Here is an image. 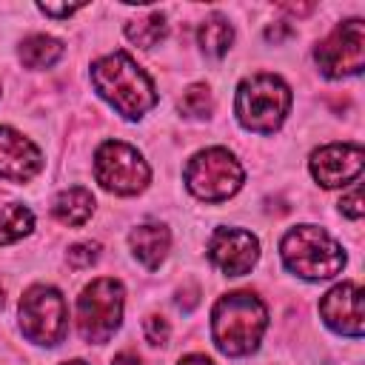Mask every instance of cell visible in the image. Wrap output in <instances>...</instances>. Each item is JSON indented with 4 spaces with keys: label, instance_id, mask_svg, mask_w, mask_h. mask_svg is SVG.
<instances>
[{
    "label": "cell",
    "instance_id": "5bb4252c",
    "mask_svg": "<svg viewBox=\"0 0 365 365\" xmlns=\"http://www.w3.org/2000/svg\"><path fill=\"white\" fill-rule=\"evenodd\" d=\"M128 245L134 251V257L145 265V268H160V262L168 257L171 248V234L165 225L160 222H143L128 234Z\"/></svg>",
    "mask_w": 365,
    "mask_h": 365
},
{
    "label": "cell",
    "instance_id": "52a82bcc",
    "mask_svg": "<svg viewBox=\"0 0 365 365\" xmlns=\"http://www.w3.org/2000/svg\"><path fill=\"white\" fill-rule=\"evenodd\" d=\"M94 177L106 191L131 197L148 185L151 168L143 160V154L137 148H131L128 143L106 140L94 154Z\"/></svg>",
    "mask_w": 365,
    "mask_h": 365
},
{
    "label": "cell",
    "instance_id": "603a6c76",
    "mask_svg": "<svg viewBox=\"0 0 365 365\" xmlns=\"http://www.w3.org/2000/svg\"><path fill=\"white\" fill-rule=\"evenodd\" d=\"M339 211H342L345 217H351V220H359V217L365 214V208H362V188H359V185H354V191L339 200Z\"/></svg>",
    "mask_w": 365,
    "mask_h": 365
},
{
    "label": "cell",
    "instance_id": "ac0fdd59",
    "mask_svg": "<svg viewBox=\"0 0 365 365\" xmlns=\"http://www.w3.org/2000/svg\"><path fill=\"white\" fill-rule=\"evenodd\" d=\"M165 34H168V23H165V17L160 11H151L145 17H137V20H128L125 23V37L134 46H140V48L157 46Z\"/></svg>",
    "mask_w": 365,
    "mask_h": 365
},
{
    "label": "cell",
    "instance_id": "3957f363",
    "mask_svg": "<svg viewBox=\"0 0 365 365\" xmlns=\"http://www.w3.org/2000/svg\"><path fill=\"white\" fill-rule=\"evenodd\" d=\"M279 254H282V262L291 274L311 279V282L331 279L345 265L342 245L319 225L291 228L279 242Z\"/></svg>",
    "mask_w": 365,
    "mask_h": 365
},
{
    "label": "cell",
    "instance_id": "30bf717a",
    "mask_svg": "<svg viewBox=\"0 0 365 365\" xmlns=\"http://www.w3.org/2000/svg\"><path fill=\"white\" fill-rule=\"evenodd\" d=\"M208 259L225 277H242L259 259V240L242 228H217L208 240Z\"/></svg>",
    "mask_w": 365,
    "mask_h": 365
},
{
    "label": "cell",
    "instance_id": "ba28073f",
    "mask_svg": "<svg viewBox=\"0 0 365 365\" xmlns=\"http://www.w3.org/2000/svg\"><path fill=\"white\" fill-rule=\"evenodd\" d=\"M20 331L34 345H57L66 334V302L51 285H31L20 297Z\"/></svg>",
    "mask_w": 365,
    "mask_h": 365
},
{
    "label": "cell",
    "instance_id": "7a4b0ae2",
    "mask_svg": "<svg viewBox=\"0 0 365 365\" xmlns=\"http://www.w3.org/2000/svg\"><path fill=\"white\" fill-rule=\"evenodd\" d=\"M268 328V308L251 291H234L217 299L211 311V336L225 356H245L259 348Z\"/></svg>",
    "mask_w": 365,
    "mask_h": 365
},
{
    "label": "cell",
    "instance_id": "8fae6325",
    "mask_svg": "<svg viewBox=\"0 0 365 365\" xmlns=\"http://www.w3.org/2000/svg\"><path fill=\"white\" fill-rule=\"evenodd\" d=\"M362 145L359 143H328L311 154V174L322 188L351 185L362 174Z\"/></svg>",
    "mask_w": 365,
    "mask_h": 365
},
{
    "label": "cell",
    "instance_id": "5b68a950",
    "mask_svg": "<svg viewBox=\"0 0 365 365\" xmlns=\"http://www.w3.org/2000/svg\"><path fill=\"white\" fill-rule=\"evenodd\" d=\"M125 291L114 277H100L77 299V331L86 342H108L123 322Z\"/></svg>",
    "mask_w": 365,
    "mask_h": 365
},
{
    "label": "cell",
    "instance_id": "4fadbf2b",
    "mask_svg": "<svg viewBox=\"0 0 365 365\" xmlns=\"http://www.w3.org/2000/svg\"><path fill=\"white\" fill-rule=\"evenodd\" d=\"M40 168H43V157L37 145L20 131L0 125V177L23 182V180H31Z\"/></svg>",
    "mask_w": 365,
    "mask_h": 365
},
{
    "label": "cell",
    "instance_id": "d4e9b609",
    "mask_svg": "<svg viewBox=\"0 0 365 365\" xmlns=\"http://www.w3.org/2000/svg\"><path fill=\"white\" fill-rule=\"evenodd\" d=\"M288 34H291V26H288V23H277V26H268V29H265V37L274 40V43H279V40L288 37Z\"/></svg>",
    "mask_w": 365,
    "mask_h": 365
},
{
    "label": "cell",
    "instance_id": "7c38bea8",
    "mask_svg": "<svg viewBox=\"0 0 365 365\" xmlns=\"http://www.w3.org/2000/svg\"><path fill=\"white\" fill-rule=\"evenodd\" d=\"M319 314L322 322L342 334V336H354L359 339L365 331V317H362V288L356 282H339L334 285L322 302H319Z\"/></svg>",
    "mask_w": 365,
    "mask_h": 365
},
{
    "label": "cell",
    "instance_id": "484cf974",
    "mask_svg": "<svg viewBox=\"0 0 365 365\" xmlns=\"http://www.w3.org/2000/svg\"><path fill=\"white\" fill-rule=\"evenodd\" d=\"M180 365H214V362L208 356H202V354H188V356L180 359Z\"/></svg>",
    "mask_w": 365,
    "mask_h": 365
},
{
    "label": "cell",
    "instance_id": "44dd1931",
    "mask_svg": "<svg viewBox=\"0 0 365 365\" xmlns=\"http://www.w3.org/2000/svg\"><path fill=\"white\" fill-rule=\"evenodd\" d=\"M100 259V242H77L68 248V265L71 268H88Z\"/></svg>",
    "mask_w": 365,
    "mask_h": 365
},
{
    "label": "cell",
    "instance_id": "d6986e66",
    "mask_svg": "<svg viewBox=\"0 0 365 365\" xmlns=\"http://www.w3.org/2000/svg\"><path fill=\"white\" fill-rule=\"evenodd\" d=\"M31 228H34V214L26 205L11 202L0 208V245L23 240L26 234H31Z\"/></svg>",
    "mask_w": 365,
    "mask_h": 365
},
{
    "label": "cell",
    "instance_id": "83f0119b",
    "mask_svg": "<svg viewBox=\"0 0 365 365\" xmlns=\"http://www.w3.org/2000/svg\"><path fill=\"white\" fill-rule=\"evenodd\" d=\"M63 365H88V362H83V359H71V362H63Z\"/></svg>",
    "mask_w": 365,
    "mask_h": 365
},
{
    "label": "cell",
    "instance_id": "8992f818",
    "mask_svg": "<svg viewBox=\"0 0 365 365\" xmlns=\"http://www.w3.org/2000/svg\"><path fill=\"white\" fill-rule=\"evenodd\" d=\"M242 165L228 148H205L197 151L185 165V185L197 200L222 202L242 188Z\"/></svg>",
    "mask_w": 365,
    "mask_h": 365
},
{
    "label": "cell",
    "instance_id": "e0dca14e",
    "mask_svg": "<svg viewBox=\"0 0 365 365\" xmlns=\"http://www.w3.org/2000/svg\"><path fill=\"white\" fill-rule=\"evenodd\" d=\"M197 40H200V48H202L208 57H222V54L231 48L234 29H231V23H228L222 14H211L208 20L200 23Z\"/></svg>",
    "mask_w": 365,
    "mask_h": 365
},
{
    "label": "cell",
    "instance_id": "cb8c5ba5",
    "mask_svg": "<svg viewBox=\"0 0 365 365\" xmlns=\"http://www.w3.org/2000/svg\"><path fill=\"white\" fill-rule=\"evenodd\" d=\"M43 14H48V17H71L80 6H51V3H40L37 6Z\"/></svg>",
    "mask_w": 365,
    "mask_h": 365
},
{
    "label": "cell",
    "instance_id": "f1b7e54d",
    "mask_svg": "<svg viewBox=\"0 0 365 365\" xmlns=\"http://www.w3.org/2000/svg\"><path fill=\"white\" fill-rule=\"evenodd\" d=\"M0 308H3V285H0Z\"/></svg>",
    "mask_w": 365,
    "mask_h": 365
},
{
    "label": "cell",
    "instance_id": "9c48e42d",
    "mask_svg": "<svg viewBox=\"0 0 365 365\" xmlns=\"http://www.w3.org/2000/svg\"><path fill=\"white\" fill-rule=\"evenodd\" d=\"M317 66L325 77H354L365 66V26L362 20H345L339 23L314 51Z\"/></svg>",
    "mask_w": 365,
    "mask_h": 365
},
{
    "label": "cell",
    "instance_id": "2e32d148",
    "mask_svg": "<svg viewBox=\"0 0 365 365\" xmlns=\"http://www.w3.org/2000/svg\"><path fill=\"white\" fill-rule=\"evenodd\" d=\"M63 57V43L51 34H31L20 43V60L29 68H48Z\"/></svg>",
    "mask_w": 365,
    "mask_h": 365
},
{
    "label": "cell",
    "instance_id": "7402d4cb",
    "mask_svg": "<svg viewBox=\"0 0 365 365\" xmlns=\"http://www.w3.org/2000/svg\"><path fill=\"white\" fill-rule=\"evenodd\" d=\"M143 334H145L148 345H165V342H168L171 328H168V322H165L163 317L151 314V317H145V322H143Z\"/></svg>",
    "mask_w": 365,
    "mask_h": 365
},
{
    "label": "cell",
    "instance_id": "9a60e30c",
    "mask_svg": "<svg viewBox=\"0 0 365 365\" xmlns=\"http://www.w3.org/2000/svg\"><path fill=\"white\" fill-rule=\"evenodd\" d=\"M51 211L63 225H83L94 214V197L88 188L74 185V188H66L57 194Z\"/></svg>",
    "mask_w": 365,
    "mask_h": 365
},
{
    "label": "cell",
    "instance_id": "277c9868",
    "mask_svg": "<svg viewBox=\"0 0 365 365\" xmlns=\"http://www.w3.org/2000/svg\"><path fill=\"white\" fill-rule=\"evenodd\" d=\"M291 108V88L277 74H251L237 86L234 114L242 128L274 134Z\"/></svg>",
    "mask_w": 365,
    "mask_h": 365
},
{
    "label": "cell",
    "instance_id": "ffe728a7",
    "mask_svg": "<svg viewBox=\"0 0 365 365\" xmlns=\"http://www.w3.org/2000/svg\"><path fill=\"white\" fill-rule=\"evenodd\" d=\"M211 106H214L211 91H208V86H202V83L188 86L185 94L180 97V111H182L185 117H208V114H211Z\"/></svg>",
    "mask_w": 365,
    "mask_h": 365
},
{
    "label": "cell",
    "instance_id": "6da1fadb",
    "mask_svg": "<svg viewBox=\"0 0 365 365\" xmlns=\"http://www.w3.org/2000/svg\"><path fill=\"white\" fill-rule=\"evenodd\" d=\"M91 83L97 94L125 120H140L157 106V88L151 77L125 51L100 57L91 66Z\"/></svg>",
    "mask_w": 365,
    "mask_h": 365
},
{
    "label": "cell",
    "instance_id": "4316f807",
    "mask_svg": "<svg viewBox=\"0 0 365 365\" xmlns=\"http://www.w3.org/2000/svg\"><path fill=\"white\" fill-rule=\"evenodd\" d=\"M111 365H143V362H140V356H134V354H120V356H114Z\"/></svg>",
    "mask_w": 365,
    "mask_h": 365
}]
</instances>
